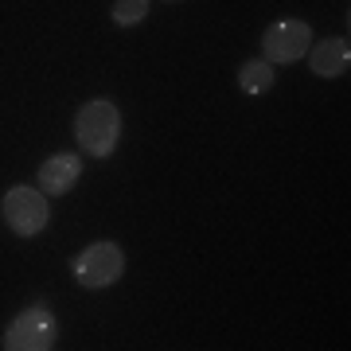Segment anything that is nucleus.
I'll return each mask as SVG.
<instances>
[{"label": "nucleus", "instance_id": "5", "mask_svg": "<svg viewBox=\"0 0 351 351\" xmlns=\"http://www.w3.org/2000/svg\"><path fill=\"white\" fill-rule=\"evenodd\" d=\"M308 47H313V27L304 20H277L262 32V59L269 66L301 63Z\"/></svg>", "mask_w": 351, "mask_h": 351}, {"label": "nucleus", "instance_id": "7", "mask_svg": "<svg viewBox=\"0 0 351 351\" xmlns=\"http://www.w3.org/2000/svg\"><path fill=\"white\" fill-rule=\"evenodd\" d=\"M304 59H308L316 78H339V75H348V66H351V43H348V36L316 39L313 47L304 51Z\"/></svg>", "mask_w": 351, "mask_h": 351}, {"label": "nucleus", "instance_id": "2", "mask_svg": "<svg viewBox=\"0 0 351 351\" xmlns=\"http://www.w3.org/2000/svg\"><path fill=\"white\" fill-rule=\"evenodd\" d=\"M55 339H59V320H55L47 301H36L12 316V324L4 328V336H0V348L4 351H51Z\"/></svg>", "mask_w": 351, "mask_h": 351}, {"label": "nucleus", "instance_id": "8", "mask_svg": "<svg viewBox=\"0 0 351 351\" xmlns=\"http://www.w3.org/2000/svg\"><path fill=\"white\" fill-rule=\"evenodd\" d=\"M277 82V66H269L265 59H246L239 66V90L242 94H250V98H262L269 94Z\"/></svg>", "mask_w": 351, "mask_h": 351}, {"label": "nucleus", "instance_id": "3", "mask_svg": "<svg viewBox=\"0 0 351 351\" xmlns=\"http://www.w3.org/2000/svg\"><path fill=\"white\" fill-rule=\"evenodd\" d=\"M0 215H4V223L12 234L20 239H32V234H43L51 223V203L47 195L32 184H12V188L4 191V199H0Z\"/></svg>", "mask_w": 351, "mask_h": 351}, {"label": "nucleus", "instance_id": "1", "mask_svg": "<svg viewBox=\"0 0 351 351\" xmlns=\"http://www.w3.org/2000/svg\"><path fill=\"white\" fill-rule=\"evenodd\" d=\"M75 141L82 156L106 160L121 145V110L110 98H90L75 113Z\"/></svg>", "mask_w": 351, "mask_h": 351}, {"label": "nucleus", "instance_id": "6", "mask_svg": "<svg viewBox=\"0 0 351 351\" xmlns=\"http://www.w3.org/2000/svg\"><path fill=\"white\" fill-rule=\"evenodd\" d=\"M78 180H82V156L78 152H51L47 160L39 164L36 188L51 199V195H66Z\"/></svg>", "mask_w": 351, "mask_h": 351}, {"label": "nucleus", "instance_id": "4", "mask_svg": "<svg viewBox=\"0 0 351 351\" xmlns=\"http://www.w3.org/2000/svg\"><path fill=\"white\" fill-rule=\"evenodd\" d=\"M121 274H125V250L117 242H90L71 262V277L82 289H110L121 281Z\"/></svg>", "mask_w": 351, "mask_h": 351}, {"label": "nucleus", "instance_id": "10", "mask_svg": "<svg viewBox=\"0 0 351 351\" xmlns=\"http://www.w3.org/2000/svg\"><path fill=\"white\" fill-rule=\"evenodd\" d=\"M168 4H176V0H168Z\"/></svg>", "mask_w": 351, "mask_h": 351}, {"label": "nucleus", "instance_id": "9", "mask_svg": "<svg viewBox=\"0 0 351 351\" xmlns=\"http://www.w3.org/2000/svg\"><path fill=\"white\" fill-rule=\"evenodd\" d=\"M149 4H152V0H113V8H110L113 24H117V27H137V24H145Z\"/></svg>", "mask_w": 351, "mask_h": 351}]
</instances>
